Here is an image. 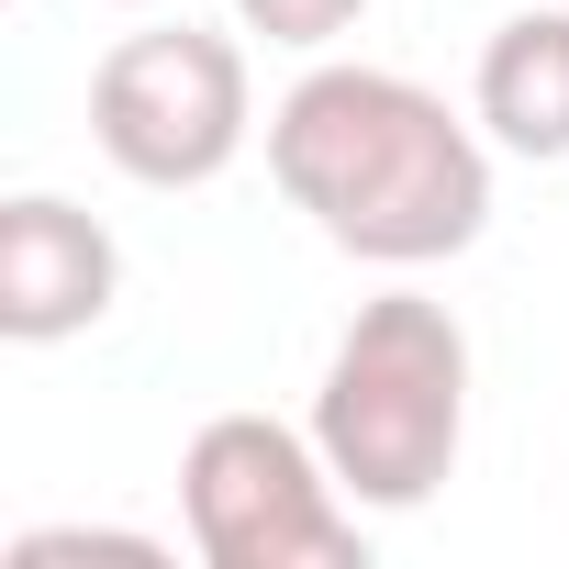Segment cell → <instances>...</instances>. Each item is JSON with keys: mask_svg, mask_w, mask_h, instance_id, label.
I'll use <instances>...</instances> for the list:
<instances>
[{"mask_svg": "<svg viewBox=\"0 0 569 569\" xmlns=\"http://www.w3.org/2000/svg\"><path fill=\"white\" fill-rule=\"evenodd\" d=\"M268 179L336 257L436 268L491 234V134L425 79L369 57H313L268 112Z\"/></svg>", "mask_w": 569, "mask_h": 569, "instance_id": "6da1fadb", "label": "cell"}, {"mask_svg": "<svg viewBox=\"0 0 569 569\" xmlns=\"http://www.w3.org/2000/svg\"><path fill=\"white\" fill-rule=\"evenodd\" d=\"M112 12H168V0H112Z\"/></svg>", "mask_w": 569, "mask_h": 569, "instance_id": "9c48e42d", "label": "cell"}, {"mask_svg": "<svg viewBox=\"0 0 569 569\" xmlns=\"http://www.w3.org/2000/svg\"><path fill=\"white\" fill-rule=\"evenodd\" d=\"M369 23V0H234V34L279 46V57H336Z\"/></svg>", "mask_w": 569, "mask_h": 569, "instance_id": "52a82bcc", "label": "cell"}, {"mask_svg": "<svg viewBox=\"0 0 569 569\" xmlns=\"http://www.w3.org/2000/svg\"><path fill=\"white\" fill-rule=\"evenodd\" d=\"M123 302V246L101 212L68 190H12L0 201V336L12 347H68Z\"/></svg>", "mask_w": 569, "mask_h": 569, "instance_id": "5b68a950", "label": "cell"}, {"mask_svg": "<svg viewBox=\"0 0 569 569\" xmlns=\"http://www.w3.org/2000/svg\"><path fill=\"white\" fill-rule=\"evenodd\" d=\"M68 558H168L157 536H123V525H34V536H12V569H68Z\"/></svg>", "mask_w": 569, "mask_h": 569, "instance_id": "ba28073f", "label": "cell"}, {"mask_svg": "<svg viewBox=\"0 0 569 569\" xmlns=\"http://www.w3.org/2000/svg\"><path fill=\"white\" fill-rule=\"evenodd\" d=\"M469 112H480V134H491L502 157H525V168H558V157H569V0L491 23L480 79H469Z\"/></svg>", "mask_w": 569, "mask_h": 569, "instance_id": "8992f818", "label": "cell"}, {"mask_svg": "<svg viewBox=\"0 0 569 569\" xmlns=\"http://www.w3.org/2000/svg\"><path fill=\"white\" fill-rule=\"evenodd\" d=\"M179 525L212 569H369V513L313 425L279 413H212L179 447Z\"/></svg>", "mask_w": 569, "mask_h": 569, "instance_id": "3957f363", "label": "cell"}, {"mask_svg": "<svg viewBox=\"0 0 569 569\" xmlns=\"http://www.w3.org/2000/svg\"><path fill=\"white\" fill-rule=\"evenodd\" d=\"M257 134L246 46L212 23H146L90 68V146L134 190H212Z\"/></svg>", "mask_w": 569, "mask_h": 569, "instance_id": "277c9868", "label": "cell"}, {"mask_svg": "<svg viewBox=\"0 0 569 569\" xmlns=\"http://www.w3.org/2000/svg\"><path fill=\"white\" fill-rule=\"evenodd\" d=\"M313 447L358 513H425L469 447V325L436 291L358 302L313 380Z\"/></svg>", "mask_w": 569, "mask_h": 569, "instance_id": "7a4b0ae2", "label": "cell"}]
</instances>
